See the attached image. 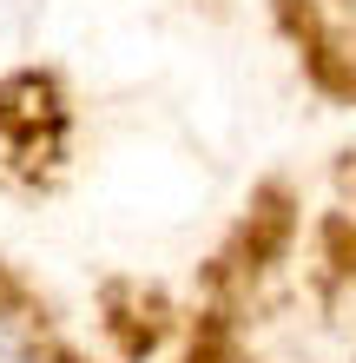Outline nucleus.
<instances>
[{
    "label": "nucleus",
    "instance_id": "obj_1",
    "mask_svg": "<svg viewBox=\"0 0 356 363\" xmlns=\"http://www.w3.org/2000/svg\"><path fill=\"white\" fill-rule=\"evenodd\" d=\"M0 363H47L40 344H33V330L20 317H7V311H0Z\"/></svg>",
    "mask_w": 356,
    "mask_h": 363
}]
</instances>
